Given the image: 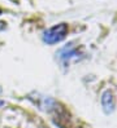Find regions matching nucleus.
<instances>
[{
	"label": "nucleus",
	"instance_id": "f257e3e1",
	"mask_svg": "<svg viewBox=\"0 0 117 128\" xmlns=\"http://www.w3.org/2000/svg\"><path fill=\"white\" fill-rule=\"evenodd\" d=\"M68 34V25L66 24H59L53 27L46 30L43 34V40L47 44H56L65 39Z\"/></svg>",
	"mask_w": 117,
	"mask_h": 128
},
{
	"label": "nucleus",
	"instance_id": "f03ea898",
	"mask_svg": "<svg viewBox=\"0 0 117 128\" xmlns=\"http://www.w3.org/2000/svg\"><path fill=\"white\" fill-rule=\"evenodd\" d=\"M101 106L105 114H111L116 108V97L112 91H105L101 96Z\"/></svg>",
	"mask_w": 117,
	"mask_h": 128
},
{
	"label": "nucleus",
	"instance_id": "7ed1b4c3",
	"mask_svg": "<svg viewBox=\"0 0 117 128\" xmlns=\"http://www.w3.org/2000/svg\"><path fill=\"white\" fill-rule=\"evenodd\" d=\"M77 54H78V52H77V49L73 47V44H69L68 47H65L64 49H61V50H60L59 58H60V61L66 66V65H69L70 58L75 57Z\"/></svg>",
	"mask_w": 117,
	"mask_h": 128
},
{
	"label": "nucleus",
	"instance_id": "20e7f679",
	"mask_svg": "<svg viewBox=\"0 0 117 128\" xmlns=\"http://www.w3.org/2000/svg\"><path fill=\"white\" fill-rule=\"evenodd\" d=\"M0 13H2V9H0Z\"/></svg>",
	"mask_w": 117,
	"mask_h": 128
}]
</instances>
